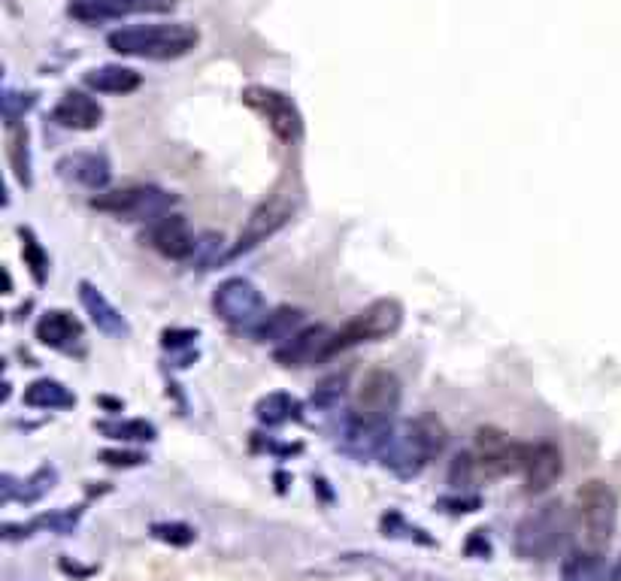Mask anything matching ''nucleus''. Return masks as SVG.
I'll return each instance as SVG.
<instances>
[{"instance_id":"obj_1","label":"nucleus","mask_w":621,"mask_h":581,"mask_svg":"<svg viewBox=\"0 0 621 581\" xmlns=\"http://www.w3.org/2000/svg\"><path fill=\"white\" fill-rule=\"evenodd\" d=\"M200 34L194 25L173 22V25H134L110 34V49L128 58H149V61H170L182 58L197 46Z\"/></svg>"},{"instance_id":"obj_2","label":"nucleus","mask_w":621,"mask_h":581,"mask_svg":"<svg viewBox=\"0 0 621 581\" xmlns=\"http://www.w3.org/2000/svg\"><path fill=\"white\" fill-rule=\"evenodd\" d=\"M615 518H618V503H615V494L609 491L606 482L594 479V482L579 488V494H576V530H579L582 551L600 554L609 545L612 533H615Z\"/></svg>"},{"instance_id":"obj_3","label":"nucleus","mask_w":621,"mask_h":581,"mask_svg":"<svg viewBox=\"0 0 621 581\" xmlns=\"http://www.w3.org/2000/svg\"><path fill=\"white\" fill-rule=\"evenodd\" d=\"M297 212V188L291 182H282L264 203L255 206V212L246 218L240 237H237V246H234V258L243 255V252H252L255 246H261L264 240H270L276 230H282L291 215Z\"/></svg>"},{"instance_id":"obj_4","label":"nucleus","mask_w":621,"mask_h":581,"mask_svg":"<svg viewBox=\"0 0 621 581\" xmlns=\"http://www.w3.org/2000/svg\"><path fill=\"white\" fill-rule=\"evenodd\" d=\"M403 321V309L397 300H376L364 312H358L352 321H346L340 330H334V355L355 348L361 342H376L391 336Z\"/></svg>"},{"instance_id":"obj_5","label":"nucleus","mask_w":621,"mask_h":581,"mask_svg":"<svg viewBox=\"0 0 621 581\" xmlns=\"http://www.w3.org/2000/svg\"><path fill=\"white\" fill-rule=\"evenodd\" d=\"M176 197L155 188V185H140V188H122V191H107V194H97L91 200L94 209H103V212H113V215H122L128 221H158L161 215H167L173 209Z\"/></svg>"},{"instance_id":"obj_6","label":"nucleus","mask_w":621,"mask_h":581,"mask_svg":"<svg viewBox=\"0 0 621 581\" xmlns=\"http://www.w3.org/2000/svg\"><path fill=\"white\" fill-rule=\"evenodd\" d=\"M213 309L225 324L240 330H258V324L267 318L264 297L249 279H225L213 294Z\"/></svg>"},{"instance_id":"obj_7","label":"nucleus","mask_w":621,"mask_h":581,"mask_svg":"<svg viewBox=\"0 0 621 581\" xmlns=\"http://www.w3.org/2000/svg\"><path fill=\"white\" fill-rule=\"evenodd\" d=\"M522 442H512L503 430L497 427H482L476 433V448L470 454L473 473L485 476V479H497V476H509L522 470Z\"/></svg>"},{"instance_id":"obj_8","label":"nucleus","mask_w":621,"mask_h":581,"mask_svg":"<svg viewBox=\"0 0 621 581\" xmlns=\"http://www.w3.org/2000/svg\"><path fill=\"white\" fill-rule=\"evenodd\" d=\"M564 533H567L564 506L549 503L522 521L519 533H515V548H519V554H525V557H549L564 542Z\"/></svg>"},{"instance_id":"obj_9","label":"nucleus","mask_w":621,"mask_h":581,"mask_svg":"<svg viewBox=\"0 0 621 581\" xmlns=\"http://www.w3.org/2000/svg\"><path fill=\"white\" fill-rule=\"evenodd\" d=\"M243 100H246L249 106H255V109L264 115L267 125L273 128V134H276L279 140H285V143L300 140V134H303V119H300V112H297V106H294L291 97H285V94H279V91H273V88H249Z\"/></svg>"},{"instance_id":"obj_10","label":"nucleus","mask_w":621,"mask_h":581,"mask_svg":"<svg viewBox=\"0 0 621 581\" xmlns=\"http://www.w3.org/2000/svg\"><path fill=\"white\" fill-rule=\"evenodd\" d=\"M525 485L531 494H540L552 488L564 473V454L555 442H531L522 451V470Z\"/></svg>"},{"instance_id":"obj_11","label":"nucleus","mask_w":621,"mask_h":581,"mask_svg":"<svg viewBox=\"0 0 621 581\" xmlns=\"http://www.w3.org/2000/svg\"><path fill=\"white\" fill-rule=\"evenodd\" d=\"M334 358V333L328 327H303L294 339L276 348V361L285 367H309Z\"/></svg>"},{"instance_id":"obj_12","label":"nucleus","mask_w":621,"mask_h":581,"mask_svg":"<svg viewBox=\"0 0 621 581\" xmlns=\"http://www.w3.org/2000/svg\"><path fill=\"white\" fill-rule=\"evenodd\" d=\"M173 4L176 0H73L70 13L82 22H103L137 13H167Z\"/></svg>"},{"instance_id":"obj_13","label":"nucleus","mask_w":621,"mask_h":581,"mask_svg":"<svg viewBox=\"0 0 621 581\" xmlns=\"http://www.w3.org/2000/svg\"><path fill=\"white\" fill-rule=\"evenodd\" d=\"M149 243H152V249H158L164 258H173V261L194 258V252H197V240L191 234L188 221L176 212H167L158 221H152Z\"/></svg>"},{"instance_id":"obj_14","label":"nucleus","mask_w":621,"mask_h":581,"mask_svg":"<svg viewBox=\"0 0 621 581\" xmlns=\"http://www.w3.org/2000/svg\"><path fill=\"white\" fill-rule=\"evenodd\" d=\"M100 119H103L100 103L82 91H67L52 109V122H58L61 128H70V131H94L100 125Z\"/></svg>"},{"instance_id":"obj_15","label":"nucleus","mask_w":621,"mask_h":581,"mask_svg":"<svg viewBox=\"0 0 621 581\" xmlns=\"http://www.w3.org/2000/svg\"><path fill=\"white\" fill-rule=\"evenodd\" d=\"M58 173L82 188H91V191H100L107 188L110 182V164L103 155H91V152H76V155H67L61 164H58Z\"/></svg>"},{"instance_id":"obj_16","label":"nucleus","mask_w":621,"mask_h":581,"mask_svg":"<svg viewBox=\"0 0 621 581\" xmlns=\"http://www.w3.org/2000/svg\"><path fill=\"white\" fill-rule=\"evenodd\" d=\"M37 339L58 352H73L82 345V324L70 312L52 309L37 321Z\"/></svg>"},{"instance_id":"obj_17","label":"nucleus","mask_w":621,"mask_h":581,"mask_svg":"<svg viewBox=\"0 0 621 581\" xmlns=\"http://www.w3.org/2000/svg\"><path fill=\"white\" fill-rule=\"evenodd\" d=\"M79 300H82L85 312L91 315V321H94V327H97L100 333H107V336H128V321H125V315H122L107 297H103L94 285L82 282V285H79Z\"/></svg>"},{"instance_id":"obj_18","label":"nucleus","mask_w":621,"mask_h":581,"mask_svg":"<svg viewBox=\"0 0 621 581\" xmlns=\"http://www.w3.org/2000/svg\"><path fill=\"white\" fill-rule=\"evenodd\" d=\"M140 82H143L140 73L122 64H107L85 73V85L97 94H131L140 88Z\"/></svg>"},{"instance_id":"obj_19","label":"nucleus","mask_w":621,"mask_h":581,"mask_svg":"<svg viewBox=\"0 0 621 581\" xmlns=\"http://www.w3.org/2000/svg\"><path fill=\"white\" fill-rule=\"evenodd\" d=\"M303 330V312L300 309H291V306H282L276 312H270L261 324H258V339L261 342H273L276 348L285 345L288 339H294L297 333Z\"/></svg>"},{"instance_id":"obj_20","label":"nucleus","mask_w":621,"mask_h":581,"mask_svg":"<svg viewBox=\"0 0 621 581\" xmlns=\"http://www.w3.org/2000/svg\"><path fill=\"white\" fill-rule=\"evenodd\" d=\"M25 403L34 409H70L76 406V397L55 379H37L25 391Z\"/></svg>"},{"instance_id":"obj_21","label":"nucleus","mask_w":621,"mask_h":581,"mask_svg":"<svg viewBox=\"0 0 621 581\" xmlns=\"http://www.w3.org/2000/svg\"><path fill=\"white\" fill-rule=\"evenodd\" d=\"M297 412H300V403L288 394H270L258 403V418L267 424H282L288 418H297Z\"/></svg>"},{"instance_id":"obj_22","label":"nucleus","mask_w":621,"mask_h":581,"mask_svg":"<svg viewBox=\"0 0 621 581\" xmlns=\"http://www.w3.org/2000/svg\"><path fill=\"white\" fill-rule=\"evenodd\" d=\"M10 164H13V170H16V176L28 185L31 182V164H28V131H22L19 125L16 128H10Z\"/></svg>"},{"instance_id":"obj_23","label":"nucleus","mask_w":621,"mask_h":581,"mask_svg":"<svg viewBox=\"0 0 621 581\" xmlns=\"http://www.w3.org/2000/svg\"><path fill=\"white\" fill-rule=\"evenodd\" d=\"M346 394V376H334V379H325L316 394H313V403L322 406V409H334Z\"/></svg>"},{"instance_id":"obj_24","label":"nucleus","mask_w":621,"mask_h":581,"mask_svg":"<svg viewBox=\"0 0 621 581\" xmlns=\"http://www.w3.org/2000/svg\"><path fill=\"white\" fill-rule=\"evenodd\" d=\"M34 106V94H16V91H7L4 94V119L10 128L19 125V119Z\"/></svg>"},{"instance_id":"obj_25","label":"nucleus","mask_w":621,"mask_h":581,"mask_svg":"<svg viewBox=\"0 0 621 581\" xmlns=\"http://www.w3.org/2000/svg\"><path fill=\"white\" fill-rule=\"evenodd\" d=\"M103 433H113V436H122V439H152V427L143 424V421H122V424H100Z\"/></svg>"},{"instance_id":"obj_26","label":"nucleus","mask_w":621,"mask_h":581,"mask_svg":"<svg viewBox=\"0 0 621 581\" xmlns=\"http://www.w3.org/2000/svg\"><path fill=\"white\" fill-rule=\"evenodd\" d=\"M22 240H25V261L31 264V273H34V279L37 282H43L46 279V255H43V249H40V243L31 237V234H25L22 230Z\"/></svg>"}]
</instances>
